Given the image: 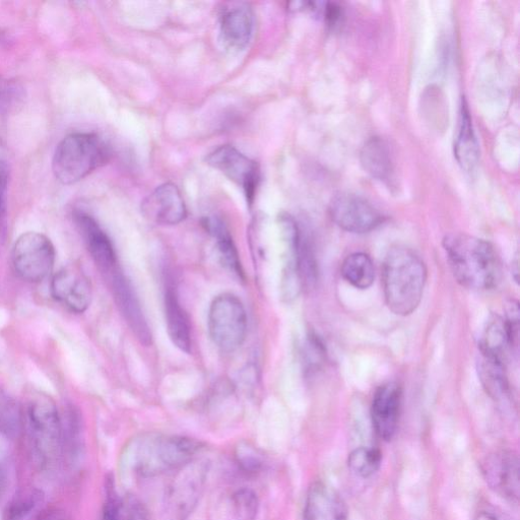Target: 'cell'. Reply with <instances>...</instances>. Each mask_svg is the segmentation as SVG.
Wrapping results in <instances>:
<instances>
[{"mask_svg":"<svg viewBox=\"0 0 520 520\" xmlns=\"http://www.w3.org/2000/svg\"><path fill=\"white\" fill-rule=\"evenodd\" d=\"M443 248L455 280L463 287L487 291L501 282V260L490 242L467 234H449L443 239Z\"/></svg>","mask_w":520,"mask_h":520,"instance_id":"cell-1","label":"cell"},{"mask_svg":"<svg viewBox=\"0 0 520 520\" xmlns=\"http://www.w3.org/2000/svg\"><path fill=\"white\" fill-rule=\"evenodd\" d=\"M427 281L422 258L407 247H394L383 265V291L390 311L408 316L419 307Z\"/></svg>","mask_w":520,"mask_h":520,"instance_id":"cell-2","label":"cell"},{"mask_svg":"<svg viewBox=\"0 0 520 520\" xmlns=\"http://www.w3.org/2000/svg\"><path fill=\"white\" fill-rule=\"evenodd\" d=\"M201 443L181 436L145 434L130 444V467L150 478L176 471L193 460Z\"/></svg>","mask_w":520,"mask_h":520,"instance_id":"cell-3","label":"cell"},{"mask_svg":"<svg viewBox=\"0 0 520 520\" xmlns=\"http://www.w3.org/2000/svg\"><path fill=\"white\" fill-rule=\"evenodd\" d=\"M109 158V147L98 135L75 133L56 147L52 171L59 182L71 185L105 165Z\"/></svg>","mask_w":520,"mask_h":520,"instance_id":"cell-4","label":"cell"},{"mask_svg":"<svg viewBox=\"0 0 520 520\" xmlns=\"http://www.w3.org/2000/svg\"><path fill=\"white\" fill-rule=\"evenodd\" d=\"M28 429L40 463L52 464L60 455L61 419L47 395H34L27 407Z\"/></svg>","mask_w":520,"mask_h":520,"instance_id":"cell-5","label":"cell"},{"mask_svg":"<svg viewBox=\"0 0 520 520\" xmlns=\"http://www.w3.org/2000/svg\"><path fill=\"white\" fill-rule=\"evenodd\" d=\"M209 333L223 352L238 350L247 335V314L241 300L230 293L217 296L209 311Z\"/></svg>","mask_w":520,"mask_h":520,"instance_id":"cell-6","label":"cell"},{"mask_svg":"<svg viewBox=\"0 0 520 520\" xmlns=\"http://www.w3.org/2000/svg\"><path fill=\"white\" fill-rule=\"evenodd\" d=\"M167 489L166 510L173 520H185L198 505L205 489L209 465L192 460L180 469Z\"/></svg>","mask_w":520,"mask_h":520,"instance_id":"cell-7","label":"cell"},{"mask_svg":"<svg viewBox=\"0 0 520 520\" xmlns=\"http://www.w3.org/2000/svg\"><path fill=\"white\" fill-rule=\"evenodd\" d=\"M55 257L56 251L50 239L37 232L23 234L12 252L15 272L29 283L45 280L53 271Z\"/></svg>","mask_w":520,"mask_h":520,"instance_id":"cell-8","label":"cell"},{"mask_svg":"<svg viewBox=\"0 0 520 520\" xmlns=\"http://www.w3.org/2000/svg\"><path fill=\"white\" fill-rule=\"evenodd\" d=\"M330 215L337 226L355 234L369 233L384 221L371 203L352 193L336 195L330 205Z\"/></svg>","mask_w":520,"mask_h":520,"instance_id":"cell-9","label":"cell"},{"mask_svg":"<svg viewBox=\"0 0 520 520\" xmlns=\"http://www.w3.org/2000/svg\"><path fill=\"white\" fill-rule=\"evenodd\" d=\"M519 472L517 454L508 450L490 454L482 465L483 477L490 489L513 504L519 502Z\"/></svg>","mask_w":520,"mask_h":520,"instance_id":"cell-10","label":"cell"},{"mask_svg":"<svg viewBox=\"0 0 520 520\" xmlns=\"http://www.w3.org/2000/svg\"><path fill=\"white\" fill-rule=\"evenodd\" d=\"M207 163L242 188L251 205L259 181L258 165L231 146H222L207 157Z\"/></svg>","mask_w":520,"mask_h":520,"instance_id":"cell-11","label":"cell"},{"mask_svg":"<svg viewBox=\"0 0 520 520\" xmlns=\"http://www.w3.org/2000/svg\"><path fill=\"white\" fill-rule=\"evenodd\" d=\"M51 294L68 310L83 313L92 301V284L79 267L72 265L63 268L53 277Z\"/></svg>","mask_w":520,"mask_h":520,"instance_id":"cell-12","label":"cell"},{"mask_svg":"<svg viewBox=\"0 0 520 520\" xmlns=\"http://www.w3.org/2000/svg\"><path fill=\"white\" fill-rule=\"evenodd\" d=\"M402 400V387L397 382H388L376 390L371 406V420L380 439L390 441L396 436Z\"/></svg>","mask_w":520,"mask_h":520,"instance_id":"cell-13","label":"cell"},{"mask_svg":"<svg viewBox=\"0 0 520 520\" xmlns=\"http://www.w3.org/2000/svg\"><path fill=\"white\" fill-rule=\"evenodd\" d=\"M111 274L112 291L121 314L137 340L150 347L153 343L151 328L133 285L117 270Z\"/></svg>","mask_w":520,"mask_h":520,"instance_id":"cell-14","label":"cell"},{"mask_svg":"<svg viewBox=\"0 0 520 520\" xmlns=\"http://www.w3.org/2000/svg\"><path fill=\"white\" fill-rule=\"evenodd\" d=\"M279 228L285 244L282 297L290 302L296 299L303 289L299 273V244L302 231L297 222L286 214L279 218Z\"/></svg>","mask_w":520,"mask_h":520,"instance_id":"cell-15","label":"cell"},{"mask_svg":"<svg viewBox=\"0 0 520 520\" xmlns=\"http://www.w3.org/2000/svg\"><path fill=\"white\" fill-rule=\"evenodd\" d=\"M144 217L158 225L174 226L187 217V209L178 187L165 183L157 187L142 204Z\"/></svg>","mask_w":520,"mask_h":520,"instance_id":"cell-16","label":"cell"},{"mask_svg":"<svg viewBox=\"0 0 520 520\" xmlns=\"http://www.w3.org/2000/svg\"><path fill=\"white\" fill-rule=\"evenodd\" d=\"M220 39L232 51H241L250 43L254 16L247 4H231L220 15Z\"/></svg>","mask_w":520,"mask_h":520,"instance_id":"cell-17","label":"cell"},{"mask_svg":"<svg viewBox=\"0 0 520 520\" xmlns=\"http://www.w3.org/2000/svg\"><path fill=\"white\" fill-rule=\"evenodd\" d=\"M304 520H348L347 505L332 486L315 482L308 490Z\"/></svg>","mask_w":520,"mask_h":520,"instance_id":"cell-18","label":"cell"},{"mask_svg":"<svg viewBox=\"0 0 520 520\" xmlns=\"http://www.w3.org/2000/svg\"><path fill=\"white\" fill-rule=\"evenodd\" d=\"M75 219L97 266L105 273H113L116 270L117 258L108 235L92 216L83 211L76 212Z\"/></svg>","mask_w":520,"mask_h":520,"instance_id":"cell-19","label":"cell"},{"mask_svg":"<svg viewBox=\"0 0 520 520\" xmlns=\"http://www.w3.org/2000/svg\"><path fill=\"white\" fill-rule=\"evenodd\" d=\"M453 149L454 157L462 169L473 173L479 165L480 148L469 104L465 97L461 102L458 135L455 138Z\"/></svg>","mask_w":520,"mask_h":520,"instance_id":"cell-20","label":"cell"},{"mask_svg":"<svg viewBox=\"0 0 520 520\" xmlns=\"http://www.w3.org/2000/svg\"><path fill=\"white\" fill-rule=\"evenodd\" d=\"M164 304L170 340L180 351L189 354L192 347L189 318L181 306L176 289L173 286H167Z\"/></svg>","mask_w":520,"mask_h":520,"instance_id":"cell-21","label":"cell"},{"mask_svg":"<svg viewBox=\"0 0 520 520\" xmlns=\"http://www.w3.org/2000/svg\"><path fill=\"white\" fill-rule=\"evenodd\" d=\"M360 161L365 172L381 182H390L395 172L392 153L381 138H372L361 150Z\"/></svg>","mask_w":520,"mask_h":520,"instance_id":"cell-22","label":"cell"},{"mask_svg":"<svg viewBox=\"0 0 520 520\" xmlns=\"http://www.w3.org/2000/svg\"><path fill=\"white\" fill-rule=\"evenodd\" d=\"M60 457L74 465L83 452V423L77 410L70 408L60 415Z\"/></svg>","mask_w":520,"mask_h":520,"instance_id":"cell-23","label":"cell"},{"mask_svg":"<svg viewBox=\"0 0 520 520\" xmlns=\"http://www.w3.org/2000/svg\"><path fill=\"white\" fill-rule=\"evenodd\" d=\"M204 225L216 239L223 265L239 279H244L239 253L226 225L218 218H208Z\"/></svg>","mask_w":520,"mask_h":520,"instance_id":"cell-24","label":"cell"},{"mask_svg":"<svg viewBox=\"0 0 520 520\" xmlns=\"http://www.w3.org/2000/svg\"><path fill=\"white\" fill-rule=\"evenodd\" d=\"M480 378L489 396L503 401L508 396V382L503 359L481 353Z\"/></svg>","mask_w":520,"mask_h":520,"instance_id":"cell-25","label":"cell"},{"mask_svg":"<svg viewBox=\"0 0 520 520\" xmlns=\"http://www.w3.org/2000/svg\"><path fill=\"white\" fill-rule=\"evenodd\" d=\"M342 276L357 289L370 288L375 279V269L371 257L363 252L349 255L342 265Z\"/></svg>","mask_w":520,"mask_h":520,"instance_id":"cell-26","label":"cell"},{"mask_svg":"<svg viewBox=\"0 0 520 520\" xmlns=\"http://www.w3.org/2000/svg\"><path fill=\"white\" fill-rule=\"evenodd\" d=\"M381 461L382 455L379 449L362 446L349 454L348 467L357 477L367 479L380 469Z\"/></svg>","mask_w":520,"mask_h":520,"instance_id":"cell-27","label":"cell"},{"mask_svg":"<svg viewBox=\"0 0 520 520\" xmlns=\"http://www.w3.org/2000/svg\"><path fill=\"white\" fill-rule=\"evenodd\" d=\"M22 410L5 389L0 388V434L16 437L22 427Z\"/></svg>","mask_w":520,"mask_h":520,"instance_id":"cell-28","label":"cell"},{"mask_svg":"<svg viewBox=\"0 0 520 520\" xmlns=\"http://www.w3.org/2000/svg\"><path fill=\"white\" fill-rule=\"evenodd\" d=\"M231 508L235 520H254L259 508L258 497L248 488L240 489L232 495Z\"/></svg>","mask_w":520,"mask_h":520,"instance_id":"cell-29","label":"cell"},{"mask_svg":"<svg viewBox=\"0 0 520 520\" xmlns=\"http://www.w3.org/2000/svg\"><path fill=\"white\" fill-rule=\"evenodd\" d=\"M43 495L33 489L21 493L13 501L8 511V520H27L42 503Z\"/></svg>","mask_w":520,"mask_h":520,"instance_id":"cell-30","label":"cell"},{"mask_svg":"<svg viewBox=\"0 0 520 520\" xmlns=\"http://www.w3.org/2000/svg\"><path fill=\"white\" fill-rule=\"evenodd\" d=\"M308 9L320 16L331 29L338 28L344 19L343 8L337 3H309Z\"/></svg>","mask_w":520,"mask_h":520,"instance_id":"cell-31","label":"cell"},{"mask_svg":"<svg viewBox=\"0 0 520 520\" xmlns=\"http://www.w3.org/2000/svg\"><path fill=\"white\" fill-rule=\"evenodd\" d=\"M236 457L238 465L246 472L254 473L263 468V455L249 444H241L237 449Z\"/></svg>","mask_w":520,"mask_h":520,"instance_id":"cell-32","label":"cell"},{"mask_svg":"<svg viewBox=\"0 0 520 520\" xmlns=\"http://www.w3.org/2000/svg\"><path fill=\"white\" fill-rule=\"evenodd\" d=\"M120 505L114 494V490L110 485L107 488V499L103 509V515L101 520H120L119 514Z\"/></svg>","mask_w":520,"mask_h":520,"instance_id":"cell-33","label":"cell"},{"mask_svg":"<svg viewBox=\"0 0 520 520\" xmlns=\"http://www.w3.org/2000/svg\"><path fill=\"white\" fill-rule=\"evenodd\" d=\"M123 514L119 511L120 520H149L146 511L136 502H130L125 508L120 507Z\"/></svg>","mask_w":520,"mask_h":520,"instance_id":"cell-34","label":"cell"},{"mask_svg":"<svg viewBox=\"0 0 520 520\" xmlns=\"http://www.w3.org/2000/svg\"><path fill=\"white\" fill-rule=\"evenodd\" d=\"M476 520H514L511 516L503 511L494 508L486 507L478 512Z\"/></svg>","mask_w":520,"mask_h":520,"instance_id":"cell-35","label":"cell"},{"mask_svg":"<svg viewBox=\"0 0 520 520\" xmlns=\"http://www.w3.org/2000/svg\"><path fill=\"white\" fill-rule=\"evenodd\" d=\"M9 181L0 180V230L5 222L6 218V197Z\"/></svg>","mask_w":520,"mask_h":520,"instance_id":"cell-36","label":"cell"},{"mask_svg":"<svg viewBox=\"0 0 520 520\" xmlns=\"http://www.w3.org/2000/svg\"><path fill=\"white\" fill-rule=\"evenodd\" d=\"M10 483L9 472L6 466L0 463V503L4 500Z\"/></svg>","mask_w":520,"mask_h":520,"instance_id":"cell-37","label":"cell"},{"mask_svg":"<svg viewBox=\"0 0 520 520\" xmlns=\"http://www.w3.org/2000/svg\"><path fill=\"white\" fill-rule=\"evenodd\" d=\"M39 520H70L67 513L61 509H51L45 512Z\"/></svg>","mask_w":520,"mask_h":520,"instance_id":"cell-38","label":"cell"}]
</instances>
